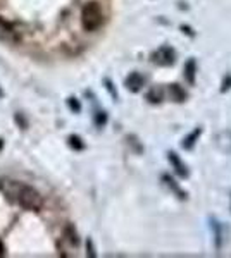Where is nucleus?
<instances>
[{
    "mask_svg": "<svg viewBox=\"0 0 231 258\" xmlns=\"http://www.w3.org/2000/svg\"><path fill=\"white\" fill-rule=\"evenodd\" d=\"M0 191L9 202L19 203L24 210H40L43 205V198L33 186L21 184L12 179H0Z\"/></svg>",
    "mask_w": 231,
    "mask_h": 258,
    "instance_id": "nucleus-1",
    "label": "nucleus"
},
{
    "mask_svg": "<svg viewBox=\"0 0 231 258\" xmlns=\"http://www.w3.org/2000/svg\"><path fill=\"white\" fill-rule=\"evenodd\" d=\"M81 24L86 31H95L102 24V9L97 2H88L81 11Z\"/></svg>",
    "mask_w": 231,
    "mask_h": 258,
    "instance_id": "nucleus-2",
    "label": "nucleus"
},
{
    "mask_svg": "<svg viewBox=\"0 0 231 258\" xmlns=\"http://www.w3.org/2000/svg\"><path fill=\"white\" fill-rule=\"evenodd\" d=\"M142 83H144V80H142L140 74L133 73V74H129V78L126 80V86H128L131 91H138V90H140V86H142Z\"/></svg>",
    "mask_w": 231,
    "mask_h": 258,
    "instance_id": "nucleus-3",
    "label": "nucleus"
},
{
    "mask_svg": "<svg viewBox=\"0 0 231 258\" xmlns=\"http://www.w3.org/2000/svg\"><path fill=\"white\" fill-rule=\"evenodd\" d=\"M169 160L174 164V167H176V172L179 174V176H187V170H183L184 167L181 165V162L178 160V157H176V153H169Z\"/></svg>",
    "mask_w": 231,
    "mask_h": 258,
    "instance_id": "nucleus-4",
    "label": "nucleus"
},
{
    "mask_svg": "<svg viewBox=\"0 0 231 258\" xmlns=\"http://www.w3.org/2000/svg\"><path fill=\"white\" fill-rule=\"evenodd\" d=\"M199 135H200V129H197V131H193L190 138H188V140H187V141H184V143H183V147H184V148H192V147H193V143H195V141H193V140H195V138H197V136H199Z\"/></svg>",
    "mask_w": 231,
    "mask_h": 258,
    "instance_id": "nucleus-5",
    "label": "nucleus"
},
{
    "mask_svg": "<svg viewBox=\"0 0 231 258\" xmlns=\"http://www.w3.org/2000/svg\"><path fill=\"white\" fill-rule=\"evenodd\" d=\"M69 145L74 150H83V143H81V140H79L78 136H71V138H69Z\"/></svg>",
    "mask_w": 231,
    "mask_h": 258,
    "instance_id": "nucleus-6",
    "label": "nucleus"
},
{
    "mask_svg": "<svg viewBox=\"0 0 231 258\" xmlns=\"http://www.w3.org/2000/svg\"><path fill=\"white\" fill-rule=\"evenodd\" d=\"M187 74H188V80H190V83H193V74H195V62L190 60L187 66Z\"/></svg>",
    "mask_w": 231,
    "mask_h": 258,
    "instance_id": "nucleus-7",
    "label": "nucleus"
},
{
    "mask_svg": "<svg viewBox=\"0 0 231 258\" xmlns=\"http://www.w3.org/2000/svg\"><path fill=\"white\" fill-rule=\"evenodd\" d=\"M69 107H71V109H73L74 112H78L79 110V103L76 102V98H69Z\"/></svg>",
    "mask_w": 231,
    "mask_h": 258,
    "instance_id": "nucleus-8",
    "label": "nucleus"
},
{
    "mask_svg": "<svg viewBox=\"0 0 231 258\" xmlns=\"http://www.w3.org/2000/svg\"><path fill=\"white\" fill-rule=\"evenodd\" d=\"M97 122H99V124L106 122V114H104V112H102V115H99V120H97Z\"/></svg>",
    "mask_w": 231,
    "mask_h": 258,
    "instance_id": "nucleus-9",
    "label": "nucleus"
},
{
    "mask_svg": "<svg viewBox=\"0 0 231 258\" xmlns=\"http://www.w3.org/2000/svg\"><path fill=\"white\" fill-rule=\"evenodd\" d=\"M2 145H4V143H2V140H0V150H2Z\"/></svg>",
    "mask_w": 231,
    "mask_h": 258,
    "instance_id": "nucleus-10",
    "label": "nucleus"
},
{
    "mask_svg": "<svg viewBox=\"0 0 231 258\" xmlns=\"http://www.w3.org/2000/svg\"><path fill=\"white\" fill-rule=\"evenodd\" d=\"M0 95H2V91H0Z\"/></svg>",
    "mask_w": 231,
    "mask_h": 258,
    "instance_id": "nucleus-11",
    "label": "nucleus"
}]
</instances>
